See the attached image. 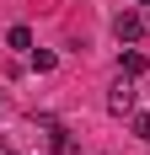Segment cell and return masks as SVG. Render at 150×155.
<instances>
[{
    "instance_id": "1",
    "label": "cell",
    "mask_w": 150,
    "mask_h": 155,
    "mask_svg": "<svg viewBox=\"0 0 150 155\" xmlns=\"http://www.w3.org/2000/svg\"><path fill=\"white\" fill-rule=\"evenodd\" d=\"M145 27H150V11H118L113 16V38H118V43H139Z\"/></svg>"
},
{
    "instance_id": "2",
    "label": "cell",
    "mask_w": 150,
    "mask_h": 155,
    "mask_svg": "<svg viewBox=\"0 0 150 155\" xmlns=\"http://www.w3.org/2000/svg\"><path fill=\"white\" fill-rule=\"evenodd\" d=\"M134 86H129V75H118L113 80V91H107V112H113V118H129V112H134Z\"/></svg>"
},
{
    "instance_id": "3",
    "label": "cell",
    "mask_w": 150,
    "mask_h": 155,
    "mask_svg": "<svg viewBox=\"0 0 150 155\" xmlns=\"http://www.w3.org/2000/svg\"><path fill=\"white\" fill-rule=\"evenodd\" d=\"M118 70H123V75H129V80H139V75H145V70H150V59H145V54H139V48H123V54H118Z\"/></svg>"
},
{
    "instance_id": "4",
    "label": "cell",
    "mask_w": 150,
    "mask_h": 155,
    "mask_svg": "<svg viewBox=\"0 0 150 155\" xmlns=\"http://www.w3.org/2000/svg\"><path fill=\"white\" fill-rule=\"evenodd\" d=\"M5 43H11L16 54H32V32H27V27H11V32H5Z\"/></svg>"
},
{
    "instance_id": "5",
    "label": "cell",
    "mask_w": 150,
    "mask_h": 155,
    "mask_svg": "<svg viewBox=\"0 0 150 155\" xmlns=\"http://www.w3.org/2000/svg\"><path fill=\"white\" fill-rule=\"evenodd\" d=\"M54 64H59V59H54V54H48V48H32V70H38V75H48V70H54Z\"/></svg>"
},
{
    "instance_id": "6",
    "label": "cell",
    "mask_w": 150,
    "mask_h": 155,
    "mask_svg": "<svg viewBox=\"0 0 150 155\" xmlns=\"http://www.w3.org/2000/svg\"><path fill=\"white\" fill-rule=\"evenodd\" d=\"M134 134H139V139L150 144V112H139V118H134Z\"/></svg>"
},
{
    "instance_id": "7",
    "label": "cell",
    "mask_w": 150,
    "mask_h": 155,
    "mask_svg": "<svg viewBox=\"0 0 150 155\" xmlns=\"http://www.w3.org/2000/svg\"><path fill=\"white\" fill-rule=\"evenodd\" d=\"M134 5H139V11H150V0H134Z\"/></svg>"
},
{
    "instance_id": "8",
    "label": "cell",
    "mask_w": 150,
    "mask_h": 155,
    "mask_svg": "<svg viewBox=\"0 0 150 155\" xmlns=\"http://www.w3.org/2000/svg\"><path fill=\"white\" fill-rule=\"evenodd\" d=\"M5 155H16V150H5Z\"/></svg>"
}]
</instances>
